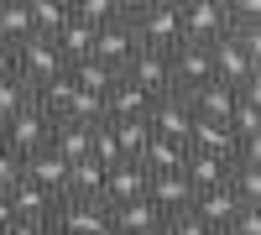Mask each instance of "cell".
Returning a JSON list of instances; mask_svg holds the SVG:
<instances>
[{"label":"cell","mask_w":261,"mask_h":235,"mask_svg":"<svg viewBox=\"0 0 261 235\" xmlns=\"http://www.w3.org/2000/svg\"><path fill=\"white\" fill-rule=\"evenodd\" d=\"M125 21H130V32H136V42L151 47V53H172L183 42L178 0H136V6H125Z\"/></svg>","instance_id":"cell-1"},{"label":"cell","mask_w":261,"mask_h":235,"mask_svg":"<svg viewBox=\"0 0 261 235\" xmlns=\"http://www.w3.org/2000/svg\"><path fill=\"white\" fill-rule=\"evenodd\" d=\"M68 73V63H63V53L53 47L47 37H27L16 47V79L27 84V89H42V84H53Z\"/></svg>","instance_id":"cell-2"},{"label":"cell","mask_w":261,"mask_h":235,"mask_svg":"<svg viewBox=\"0 0 261 235\" xmlns=\"http://www.w3.org/2000/svg\"><path fill=\"white\" fill-rule=\"evenodd\" d=\"M178 21H183V42H193V47H214L220 37H230L225 0H188V6H178Z\"/></svg>","instance_id":"cell-3"},{"label":"cell","mask_w":261,"mask_h":235,"mask_svg":"<svg viewBox=\"0 0 261 235\" xmlns=\"http://www.w3.org/2000/svg\"><path fill=\"white\" fill-rule=\"evenodd\" d=\"M53 125H58V120H53L47 110H37V105H27V110H21V115H11L6 125H0V141H6L11 152H16L21 162H27L32 152H42V146H47Z\"/></svg>","instance_id":"cell-4"},{"label":"cell","mask_w":261,"mask_h":235,"mask_svg":"<svg viewBox=\"0 0 261 235\" xmlns=\"http://www.w3.org/2000/svg\"><path fill=\"white\" fill-rule=\"evenodd\" d=\"M110 230V209L99 199H63L47 235H105Z\"/></svg>","instance_id":"cell-5"},{"label":"cell","mask_w":261,"mask_h":235,"mask_svg":"<svg viewBox=\"0 0 261 235\" xmlns=\"http://www.w3.org/2000/svg\"><path fill=\"white\" fill-rule=\"evenodd\" d=\"M120 79H130L146 99H162V94H172V58L167 53H151V47H136V58L125 63Z\"/></svg>","instance_id":"cell-6"},{"label":"cell","mask_w":261,"mask_h":235,"mask_svg":"<svg viewBox=\"0 0 261 235\" xmlns=\"http://www.w3.org/2000/svg\"><path fill=\"white\" fill-rule=\"evenodd\" d=\"M136 47H141L136 32H130V21L120 16V21H110V27H99V32H94V53H89V58L105 63L110 73H125V63L136 58Z\"/></svg>","instance_id":"cell-7"},{"label":"cell","mask_w":261,"mask_h":235,"mask_svg":"<svg viewBox=\"0 0 261 235\" xmlns=\"http://www.w3.org/2000/svg\"><path fill=\"white\" fill-rule=\"evenodd\" d=\"M167 58H172V89H178V94H193V89H204V84L214 79V68H209V47L178 42Z\"/></svg>","instance_id":"cell-8"},{"label":"cell","mask_w":261,"mask_h":235,"mask_svg":"<svg viewBox=\"0 0 261 235\" xmlns=\"http://www.w3.org/2000/svg\"><path fill=\"white\" fill-rule=\"evenodd\" d=\"M146 183H151V173H146L141 162H120V167L105 173L99 204H105V209H120V204H130V199H146Z\"/></svg>","instance_id":"cell-9"},{"label":"cell","mask_w":261,"mask_h":235,"mask_svg":"<svg viewBox=\"0 0 261 235\" xmlns=\"http://www.w3.org/2000/svg\"><path fill=\"white\" fill-rule=\"evenodd\" d=\"M146 125H151V136L188 141L193 110H188V99H183V94H162V99H151V110H146Z\"/></svg>","instance_id":"cell-10"},{"label":"cell","mask_w":261,"mask_h":235,"mask_svg":"<svg viewBox=\"0 0 261 235\" xmlns=\"http://www.w3.org/2000/svg\"><path fill=\"white\" fill-rule=\"evenodd\" d=\"M188 152H204V157L235 162L241 141H235V131H230L225 120H199V115H193V125H188Z\"/></svg>","instance_id":"cell-11"},{"label":"cell","mask_w":261,"mask_h":235,"mask_svg":"<svg viewBox=\"0 0 261 235\" xmlns=\"http://www.w3.org/2000/svg\"><path fill=\"white\" fill-rule=\"evenodd\" d=\"M188 215H199L214 235H225V230H230V220L241 215V199L230 194V183H220V188H204V194H193Z\"/></svg>","instance_id":"cell-12"},{"label":"cell","mask_w":261,"mask_h":235,"mask_svg":"<svg viewBox=\"0 0 261 235\" xmlns=\"http://www.w3.org/2000/svg\"><path fill=\"white\" fill-rule=\"evenodd\" d=\"M146 204L157 209L162 220H172V215H188L193 188H188V178H183V173H157V178L146 183Z\"/></svg>","instance_id":"cell-13"},{"label":"cell","mask_w":261,"mask_h":235,"mask_svg":"<svg viewBox=\"0 0 261 235\" xmlns=\"http://www.w3.org/2000/svg\"><path fill=\"white\" fill-rule=\"evenodd\" d=\"M6 199H11V215H16V220H32V225H53L58 204H63V199H53V194H42L32 178H21L16 188H6Z\"/></svg>","instance_id":"cell-14"},{"label":"cell","mask_w":261,"mask_h":235,"mask_svg":"<svg viewBox=\"0 0 261 235\" xmlns=\"http://www.w3.org/2000/svg\"><path fill=\"white\" fill-rule=\"evenodd\" d=\"M21 178H32L42 194H53V199H68V162L53 157L47 146H42V152H32L27 162H21Z\"/></svg>","instance_id":"cell-15"},{"label":"cell","mask_w":261,"mask_h":235,"mask_svg":"<svg viewBox=\"0 0 261 235\" xmlns=\"http://www.w3.org/2000/svg\"><path fill=\"white\" fill-rule=\"evenodd\" d=\"M162 225H167V220H162L146 199H130V204L110 209V235H157Z\"/></svg>","instance_id":"cell-16"},{"label":"cell","mask_w":261,"mask_h":235,"mask_svg":"<svg viewBox=\"0 0 261 235\" xmlns=\"http://www.w3.org/2000/svg\"><path fill=\"white\" fill-rule=\"evenodd\" d=\"M146 110H151V99L130 79H115L110 84V94H105V120H146Z\"/></svg>","instance_id":"cell-17"},{"label":"cell","mask_w":261,"mask_h":235,"mask_svg":"<svg viewBox=\"0 0 261 235\" xmlns=\"http://www.w3.org/2000/svg\"><path fill=\"white\" fill-rule=\"evenodd\" d=\"M136 162L146 167L151 178H157V173H183V162H188V141H167V136H151V141H146V152H141Z\"/></svg>","instance_id":"cell-18"},{"label":"cell","mask_w":261,"mask_h":235,"mask_svg":"<svg viewBox=\"0 0 261 235\" xmlns=\"http://www.w3.org/2000/svg\"><path fill=\"white\" fill-rule=\"evenodd\" d=\"M27 11H32V37H47L53 42L73 21V0H27Z\"/></svg>","instance_id":"cell-19"},{"label":"cell","mask_w":261,"mask_h":235,"mask_svg":"<svg viewBox=\"0 0 261 235\" xmlns=\"http://www.w3.org/2000/svg\"><path fill=\"white\" fill-rule=\"evenodd\" d=\"M230 167H235V162L204 157V152H188V162H183V178H188V188H193V194H204V188H220V183H230Z\"/></svg>","instance_id":"cell-20"},{"label":"cell","mask_w":261,"mask_h":235,"mask_svg":"<svg viewBox=\"0 0 261 235\" xmlns=\"http://www.w3.org/2000/svg\"><path fill=\"white\" fill-rule=\"evenodd\" d=\"M47 152L63 157V162H84V157H89V131H84V125L58 120V125H53V136H47Z\"/></svg>","instance_id":"cell-21"},{"label":"cell","mask_w":261,"mask_h":235,"mask_svg":"<svg viewBox=\"0 0 261 235\" xmlns=\"http://www.w3.org/2000/svg\"><path fill=\"white\" fill-rule=\"evenodd\" d=\"M120 73H110L105 63H94V58H79V63H68V84L73 89H84V94H110V84H115Z\"/></svg>","instance_id":"cell-22"},{"label":"cell","mask_w":261,"mask_h":235,"mask_svg":"<svg viewBox=\"0 0 261 235\" xmlns=\"http://www.w3.org/2000/svg\"><path fill=\"white\" fill-rule=\"evenodd\" d=\"M27 37H32V11H27V0H0V42H6V47H21Z\"/></svg>","instance_id":"cell-23"},{"label":"cell","mask_w":261,"mask_h":235,"mask_svg":"<svg viewBox=\"0 0 261 235\" xmlns=\"http://www.w3.org/2000/svg\"><path fill=\"white\" fill-rule=\"evenodd\" d=\"M53 47L63 53V63H79V58H89V53H94V27H84V21L73 16L68 27H63V32L53 37Z\"/></svg>","instance_id":"cell-24"},{"label":"cell","mask_w":261,"mask_h":235,"mask_svg":"<svg viewBox=\"0 0 261 235\" xmlns=\"http://www.w3.org/2000/svg\"><path fill=\"white\" fill-rule=\"evenodd\" d=\"M99 188H105V167L94 157L68 162V199H99Z\"/></svg>","instance_id":"cell-25"},{"label":"cell","mask_w":261,"mask_h":235,"mask_svg":"<svg viewBox=\"0 0 261 235\" xmlns=\"http://www.w3.org/2000/svg\"><path fill=\"white\" fill-rule=\"evenodd\" d=\"M110 131H115V146H120L125 162H136L146 152V141H151V125L146 120H110Z\"/></svg>","instance_id":"cell-26"},{"label":"cell","mask_w":261,"mask_h":235,"mask_svg":"<svg viewBox=\"0 0 261 235\" xmlns=\"http://www.w3.org/2000/svg\"><path fill=\"white\" fill-rule=\"evenodd\" d=\"M230 194L241 199V209H261V167L235 162L230 167Z\"/></svg>","instance_id":"cell-27"},{"label":"cell","mask_w":261,"mask_h":235,"mask_svg":"<svg viewBox=\"0 0 261 235\" xmlns=\"http://www.w3.org/2000/svg\"><path fill=\"white\" fill-rule=\"evenodd\" d=\"M230 131H235V141H256L261 136V94H241V105L230 115Z\"/></svg>","instance_id":"cell-28"},{"label":"cell","mask_w":261,"mask_h":235,"mask_svg":"<svg viewBox=\"0 0 261 235\" xmlns=\"http://www.w3.org/2000/svg\"><path fill=\"white\" fill-rule=\"evenodd\" d=\"M73 16L84 21V27H110V21H120L125 16V0H73Z\"/></svg>","instance_id":"cell-29"},{"label":"cell","mask_w":261,"mask_h":235,"mask_svg":"<svg viewBox=\"0 0 261 235\" xmlns=\"http://www.w3.org/2000/svg\"><path fill=\"white\" fill-rule=\"evenodd\" d=\"M27 105H32V89H27V84H21L16 73H11V79H0V125H6L11 115H21Z\"/></svg>","instance_id":"cell-30"},{"label":"cell","mask_w":261,"mask_h":235,"mask_svg":"<svg viewBox=\"0 0 261 235\" xmlns=\"http://www.w3.org/2000/svg\"><path fill=\"white\" fill-rule=\"evenodd\" d=\"M21 183V157L11 152L6 141H0V194H6V188H16Z\"/></svg>","instance_id":"cell-31"},{"label":"cell","mask_w":261,"mask_h":235,"mask_svg":"<svg viewBox=\"0 0 261 235\" xmlns=\"http://www.w3.org/2000/svg\"><path fill=\"white\" fill-rule=\"evenodd\" d=\"M162 230H167V235H214V230H209V225H204L199 215H172V220H167Z\"/></svg>","instance_id":"cell-32"},{"label":"cell","mask_w":261,"mask_h":235,"mask_svg":"<svg viewBox=\"0 0 261 235\" xmlns=\"http://www.w3.org/2000/svg\"><path fill=\"white\" fill-rule=\"evenodd\" d=\"M225 235H261V209H241V215L230 220Z\"/></svg>","instance_id":"cell-33"},{"label":"cell","mask_w":261,"mask_h":235,"mask_svg":"<svg viewBox=\"0 0 261 235\" xmlns=\"http://www.w3.org/2000/svg\"><path fill=\"white\" fill-rule=\"evenodd\" d=\"M0 235H47V225H32V220H11Z\"/></svg>","instance_id":"cell-34"},{"label":"cell","mask_w":261,"mask_h":235,"mask_svg":"<svg viewBox=\"0 0 261 235\" xmlns=\"http://www.w3.org/2000/svg\"><path fill=\"white\" fill-rule=\"evenodd\" d=\"M11 73H16V47L0 42V79H11Z\"/></svg>","instance_id":"cell-35"},{"label":"cell","mask_w":261,"mask_h":235,"mask_svg":"<svg viewBox=\"0 0 261 235\" xmlns=\"http://www.w3.org/2000/svg\"><path fill=\"white\" fill-rule=\"evenodd\" d=\"M11 220H16V215H11V199H6V194H0V230H6Z\"/></svg>","instance_id":"cell-36"},{"label":"cell","mask_w":261,"mask_h":235,"mask_svg":"<svg viewBox=\"0 0 261 235\" xmlns=\"http://www.w3.org/2000/svg\"><path fill=\"white\" fill-rule=\"evenodd\" d=\"M157 235H167V230H157Z\"/></svg>","instance_id":"cell-37"},{"label":"cell","mask_w":261,"mask_h":235,"mask_svg":"<svg viewBox=\"0 0 261 235\" xmlns=\"http://www.w3.org/2000/svg\"><path fill=\"white\" fill-rule=\"evenodd\" d=\"M105 235H110V230H105Z\"/></svg>","instance_id":"cell-38"}]
</instances>
